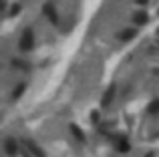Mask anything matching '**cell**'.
I'll return each mask as SVG.
<instances>
[{
    "label": "cell",
    "instance_id": "1",
    "mask_svg": "<svg viewBox=\"0 0 159 157\" xmlns=\"http://www.w3.org/2000/svg\"><path fill=\"white\" fill-rule=\"evenodd\" d=\"M18 47H20V51H30V48L34 47V32H32L30 28H26V30L22 32V36H20V40H18Z\"/></svg>",
    "mask_w": 159,
    "mask_h": 157
},
{
    "label": "cell",
    "instance_id": "2",
    "mask_svg": "<svg viewBox=\"0 0 159 157\" xmlns=\"http://www.w3.org/2000/svg\"><path fill=\"white\" fill-rule=\"evenodd\" d=\"M4 149H6L8 155H16V153H18V143H16V139L14 137H8L6 143H4Z\"/></svg>",
    "mask_w": 159,
    "mask_h": 157
},
{
    "label": "cell",
    "instance_id": "3",
    "mask_svg": "<svg viewBox=\"0 0 159 157\" xmlns=\"http://www.w3.org/2000/svg\"><path fill=\"white\" fill-rule=\"evenodd\" d=\"M113 97H115V85H111V87H109V89L105 91L101 105H103V107H109V105H111V101H113Z\"/></svg>",
    "mask_w": 159,
    "mask_h": 157
},
{
    "label": "cell",
    "instance_id": "4",
    "mask_svg": "<svg viewBox=\"0 0 159 157\" xmlns=\"http://www.w3.org/2000/svg\"><path fill=\"white\" fill-rule=\"evenodd\" d=\"M26 147H28V149H30V153L34 155V157H47V155L43 153V149H40V147L36 145V143H32L30 139H28V141H26Z\"/></svg>",
    "mask_w": 159,
    "mask_h": 157
},
{
    "label": "cell",
    "instance_id": "5",
    "mask_svg": "<svg viewBox=\"0 0 159 157\" xmlns=\"http://www.w3.org/2000/svg\"><path fill=\"white\" fill-rule=\"evenodd\" d=\"M69 129H70V133L75 135V139H79L81 143L85 141V133H83V129H79V127L75 125V123H73V125H69Z\"/></svg>",
    "mask_w": 159,
    "mask_h": 157
},
{
    "label": "cell",
    "instance_id": "6",
    "mask_svg": "<svg viewBox=\"0 0 159 157\" xmlns=\"http://www.w3.org/2000/svg\"><path fill=\"white\" fill-rule=\"evenodd\" d=\"M44 14L51 18V22L52 24H57L58 22V18H57V14H54V8H52V4H44Z\"/></svg>",
    "mask_w": 159,
    "mask_h": 157
},
{
    "label": "cell",
    "instance_id": "7",
    "mask_svg": "<svg viewBox=\"0 0 159 157\" xmlns=\"http://www.w3.org/2000/svg\"><path fill=\"white\" fill-rule=\"evenodd\" d=\"M117 149H119L121 153H127V151H131V143H129L125 137H121V139H119V145H117Z\"/></svg>",
    "mask_w": 159,
    "mask_h": 157
},
{
    "label": "cell",
    "instance_id": "8",
    "mask_svg": "<svg viewBox=\"0 0 159 157\" xmlns=\"http://www.w3.org/2000/svg\"><path fill=\"white\" fill-rule=\"evenodd\" d=\"M147 113H149V115H157V113H159V99H153V101L149 103Z\"/></svg>",
    "mask_w": 159,
    "mask_h": 157
},
{
    "label": "cell",
    "instance_id": "9",
    "mask_svg": "<svg viewBox=\"0 0 159 157\" xmlns=\"http://www.w3.org/2000/svg\"><path fill=\"white\" fill-rule=\"evenodd\" d=\"M133 36H135V28H125V30L119 34V38L121 40H131Z\"/></svg>",
    "mask_w": 159,
    "mask_h": 157
},
{
    "label": "cell",
    "instance_id": "10",
    "mask_svg": "<svg viewBox=\"0 0 159 157\" xmlns=\"http://www.w3.org/2000/svg\"><path fill=\"white\" fill-rule=\"evenodd\" d=\"M133 22L135 24H145L147 22V12H137V14L133 16Z\"/></svg>",
    "mask_w": 159,
    "mask_h": 157
},
{
    "label": "cell",
    "instance_id": "11",
    "mask_svg": "<svg viewBox=\"0 0 159 157\" xmlns=\"http://www.w3.org/2000/svg\"><path fill=\"white\" fill-rule=\"evenodd\" d=\"M24 89H26V85H24V83H20V85L16 87L14 91H12V101H16V99H20V95L24 93Z\"/></svg>",
    "mask_w": 159,
    "mask_h": 157
},
{
    "label": "cell",
    "instance_id": "12",
    "mask_svg": "<svg viewBox=\"0 0 159 157\" xmlns=\"http://www.w3.org/2000/svg\"><path fill=\"white\" fill-rule=\"evenodd\" d=\"M99 121H101V113H99V111H91V123L97 125Z\"/></svg>",
    "mask_w": 159,
    "mask_h": 157
},
{
    "label": "cell",
    "instance_id": "13",
    "mask_svg": "<svg viewBox=\"0 0 159 157\" xmlns=\"http://www.w3.org/2000/svg\"><path fill=\"white\" fill-rule=\"evenodd\" d=\"M12 65H14V67H18V69H26V65H24L22 61H12Z\"/></svg>",
    "mask_w": 159,
    "mask_h": 157
},
{
    "label": "cell",
    "instance_id": "14",
    "mask_svg": "<svg viewBox=\"0 0 159 157\" xmlns=\"http://www.w3.org/2000/svg\"><path fill=\"white\" fill-rule=\"evenodd\" d=\"M137 4H147V0H137Z\"/></svg>",
    "mask_w": 159,
    "mask_h": 157
}]
</instances>
